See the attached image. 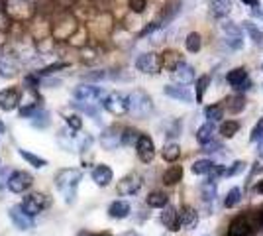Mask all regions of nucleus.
<instances>
[{
  "label": "nucleus",
  "instance_id": "7c9ffc66",
  "mask_svg": "<svg viewBox=\"0 0 263 236\" xmlns=\"http://www.w3.org/2000/svg\"><path fill=\"white\" fill-rule=\"evenodd\" d=\"M220 28H222V32L226 34V40H236V38H243V35H241V28L238 26V24L228 22V20H222Z\"/></svg>",
  "mask_w": 263,
  "mask_h": 236
},
{
  "label": "nucleus",
  "instance_id": "49530a36",
  "mask_svg": "<svg viewBox=\"0 0 263 236\" xmlns=\"http://www.w3.org/2000/svg\"><path fill=\"white\" fill-rule=\"evenodd\" d=\"M243 161H234L230 168H226L224 169V177H232V175H236V173H240L241 169H243Z\"/></svg>",
  "mask_w": 263,
  "mask_h": 236
},
{
  "label": "nucleus",
  "instance_id": "9b49d317",
  "mask_svg": "<svg viewBox=\"0 0 263 236\" xmlns=\"http://www.w3.org/2000/svg\"><path fill=\"white\" fill-rule=\"evenodd\" d=\"M253 223L248 214H238L234 216L228 225V236H252Z\"/></svg>",
  "mask_w": 263,
  "mask_h": 236
},
{
  "label": "nucleus",
  "instance_id": "864d4df0",
  "mask_svg": "<svg viewBox=\"0 0 263 236\" xmlns=\"http://www.w3.org/2000/svg\"><path fill=\"white\" fill-rule=\"evenodd\" d=\"M257 226H263V207L261 211H259V214H257Z\"/></svg>",
  "mask_w": 263,
  "mask_h": 236
},
{
  "label": "nucleus",
  "instance_id": "09e8293b",
  "mask_svg": "<svg viewBox=\"0 0 263 236\" xmlns=\"http://www.w3.org/2000/svg\"><path fill=\"white\" fill-rule=\"evenodd\" d=\"M220 150H222V144H218V142H210L204 146V152H220Z\"/></svg>",
  "mask_w": 263,
  "mask_h": 236
},
{
  "label": "nucleus",
  "instance_id": "e433bc0d",
  "mask_svg": "<svg viewBox=\"0 0 263 236\" xmlns=\"http://www.w3.org/2000/svg\"><path fill=\"white\" fill-rule=\"evenodd\" d=\"M240 201H241V189L240 187H232L230 191L226 193L224 207H226V209H234L236 205H240Z\"/></svg>",
  "mask_w": 263,
  "mask_h": 236
},
{
  "label": "nucleus",
  "instance_id": "473e14b6",
  "mask_svg": "<svg viewBox=\"0 0 263 236\" xmlns=\"http://www.w3.org/2000/svg\"><path fill=\"white\" fill-rule=\"evenodd\" d=\"M238 132H240V122L238 120H226V122L220 124V134H222V138H234Z\"/></svg>",
  "mask_w": 263,
  "mask_h": 236
},
{
  "label": "nucleus",
  "instance_id": "b1692460",
  "mask_svg": "<svg viewBox=\"0 0 263 236\" xmlns=\"http://www.w3.org/2000/svg\"><path fill=\"white\" fill-rule=\"evenodd\" d=\"M214 132H216V126H214V122L202 124V126L197 130V140L202 144V146H206V144H210V142L214 140Z\"/></svg>",
  "mask_w": 263,
  "mask_h": 236
},
{
  "label": "nucleus",
  "instance_id": "f257e3e1",
  "mask_svg": "<svg viewBox=\"0 0 263 236\" xmlns=\"http://www.w3.org/2000/svg\"><path fill=\"white\" fill-rule=\"evenodd\" d=\"M81 179H83V173L75 168H65V169H59V171H57V175H55V187L65 195L67 203L75 201L77 185Z\"/></svg>",
  "mask_w": 263,
  "mask_h": 236
},
{
  "label": "nucleus",
  "instance_id": "052dcab7",
  "mask_svg": "<svg viewBox=\"0 0 263 236\" xmlns=\"http://www.w3.org/2000/svg\"><path fill=\"white\" fill-rule=\"evenodd\" d=\"M261 69H263V65H261Z\"/></svg>",
  "mask_w": 263,
  "mask_h": 236
},
{
  "label": "nucleus",
  "instance_id": "bb28decb",
  "mask_svg": "<svg viewBox=\"0 0 263 236\" xmlns=\"http://www.w3.org/2000/svg\"><path fill=\"white\" fill-rule=\"evenodd\" d=\"M181 179H183V168H181V166H171V168L165 169V173H163L165 185L171 187V185H177Z\"/></svg>",
  "mask_w": 263,
  "mask_h": 236
},
{
  "label": "nucleus",
  "instance_id": "4468645a",
  "mask_svg": "<svg viewBox=\"0 0 263 236\" xmlns=\"http://www.w3.org/2000/svg\"><path fill=\"white\" fill-rule=\"evenodd\" d=\"M122 144V130L116 126H108L102 134H100V146L104 150H116Z\"/></svg>",
  "mask_w": 263,
  "mask_h": 236
},
{
  "label": "nucleus",
  "instance_id": "c756f323",
  "mask_svg": "<svg viewBox=\"0 0 263 236\" xmlns=\"http://www.w3.org/2000/svg\"><path fill=\"white\" fill-rule=\"evenodd\" d=\"M185 47L189 53H198L200 47H202V38H200V34L198 32H191L185 40Z\"/></svg>",
  "mask_w": 263,
  "mask_h": 236
},
{
  "label": "nucleus",
  "instance_id": "a211bd4d",
  "mask_svg": "<svg viewBox=\"0 0 263 236\" xmlns=\"http://www.w3.org/2000/svg\"><path fill=\"white\" fill-rule=\"evenodd\" d=\"M10 221L18 230H28V228H32L33 226L32 216L24 213L22 205H16V207H12L10 209Z\"/></svg>",
  "mask_w": 263,
  "mask_h": 236
},
{
  "label": "nucleus",
  "instance_id": "c9c22d12",
  "mask_svg": "<svg viewBox=\"0 0 263 236\" xmlns=\"http://www.w3.org/2000/svg\"><path fill=\"white\" fill-rule=\"evenodd\" d=\"M243 108H246V97H243L241 93H238V95H234L232 99H228V111H230L232 114L241 113Z\"/></svg>",
  "mask_w": 263,
  "mask_h": 236
},
{
  "label": "nucleus",
  "instance_id": "cd10ccee",
  "mask_svg": "<svg viewBox=\"0 0 263 236\" xmlns=\"http://www.w3.org/2000/svg\"><path fill=\"white\" fill-rule=\"evenodd\" d=\"M161 157H163L165 161H169V164H175L177 159L181 157V146L175 144V142L165 144L163 150H161Z\"/></svg>",
  "mask_w": 263,
  "mask_h": 236
},
{
  "label": "nucleus",
  "instance_id": "c03bdc74",
  "mask_svg": "<svg viewBox=\"0 0 263 236\" xmlns=\"http://www.w3.org/2000/svg\"><path fill=\"white\" fill-rule=\"evenodd\" d=\"M252 142H259V140H263V116L255 122V126L252 128Z\"/></svg>",
  "mask_w": 263,
  "mask_h": 236
},
{
  "label": "nucleus",
  "instance_id": "ea45409f",
  "mask_svg": "<svg viewBox=\"0 0 263 236\" xmlns=\"http://www.w3.org/2000/svg\"><path fill=\"white\" fill-rule=\"evenodd\" d=\"M204 116H206V122H218L222 118V106L220 104H210L204 108Z\"/></svg>",
  "mask_w": 263,
  "mask_h": 236
},
{
  "label": "nucleus",
  "instance_id": "6e6d98bb",
  "mask_svg": "<svg viewBox=\"0 0 263 236\" xmlns=\"http://www.w3.org/2000/svg\"><path fill=\"white\" fill-rule=\"evenodd\" d=\"M255 191H257V193H261V195H263V179L259 181L257 185H255Z\"/></svg>",
  "mask_w": 263,
  "mask_h": 236
},
{
  "label": "nucleus",
  "instance_id": "5fc2aeb1",
  "mask_svg": "<svg viewBox=\"0 0 263 236\" xmlns=\"http://www.w3.org/2000/svg\"><path fill=\"white\" fill-rule=\"evenodd\" d=\"M257 156L263 157V140H259V146H257Z\"/></svg>",
  "mask_w": 263,
  "mask_h": 236
},
{
  "label": "nucleus",
  "instance_id": "f3484780",
  "mask_svg": "<svg viewBox=\"0 0 263 236\" xmlns=\"http://www.w3.org/2000/svg\"><path fill=\"white\" fill-rule=\"evenodd\" d=\"M161 223L163 226H167L171 232H177L181 228V213L177 211L173 205H167L165 209H161Z\"/></svg>",
  "mask_w": 263,
  "mask_h": 236
},
{
  "label": "nucleus",
  "instance_id": "de8ad7c7",
  "mask_svg": "<svg viewBox=\"0 0 263 236\" xmlns=\"http://www.w3.org/2000/svg\"><path fill=\"white\" fill-rule=\"evenodd\" d=\"M12 171L8 168H0V189L8 187V179H10Z\"/></svg>",
  "mask_w": 263,
  "mask_h": 236
},
{
  "label": "nucleus",
  "instance_id": "603ef678",
  "mask_svg": "<svg viewBox=\"0 0 263 236\" xmlns=\"http://www.w3.org/2000/svg\"><path fill=\"white\" fill-rule=\"evenodd\" d=\"M253 16H257V18H263V6H257V8H253Z\"/></svg>",
  "mask_w": 263,
  "mask_h": 236
},
{
  "label": "nucleus",
  "instance_id": "bf43d9fd",
  "mask_svg": "<svg viewBox=\"0 0 263 236\" xmlns=\"http://www.w3.org/2000/svg\"><path fill=\"white\" fill-rule=\"evenodd\" d=\"M88 236H110V234H106V232H102V234H88Z\"/></svg>",
  "mask_w": 263,
  "mask_h": 236
},
{
  "label": "nucleus",
  "instance_id": "2eb2a0df",
  "mask_svg": "<svg viewBox=\"0 0 263 236\" xmlns=\"http://www.w3.org/2000/svg\"><path fill=\"white\" fill-rule=\"evenodd\" d=\"M90 177L92 181L99 185V187H108L112 179H114V173H112V169L106 166V164H97L92 171H90Z\"/></svg>",
  "mask_w": 263,
  "mask_h": 236
},
{
  "label": "nucleus",
  "instance_id": "c85d7f7f",
  "mask_svg": "<svg viewBox=\"0 0 263 236\" xmlns=\"http://www.w3.org/2000/svg\"><path fill=\"white\" fill-rule=\"evenodd\" d=\"M232 6H234L232 0H212V14L216 18H224L232 12Z\"/></svg>",
  "mask_w": 263,
  "mask_h": 236
},
{
  "label": "nucleus",
  "instance_id": "8fccbe9b",
  "mask_svg": "<svg viewBox=\"0 0 263 236\" xmlns=\"http://www.w3.org/2000/svg\"><path fill=\"white\" fill-rule=\"evenodd\" d=\"M252 89V79H248V81H243V83H241L240 87H238V93H243V90H250Z\"/></svg>",
  "mask_w": 263,
  "mask_h": 236
},
{
  "label": "nucleus",
  "instance_id": "423d86ee",
  "mask_svg": "<svg viewBox=\"0 0 263 236\" xmlns=\"http://www.w3.org/2000/svg\"><path fill=\"white\" fill-rule=\"evenodd\" d=\"M51 205V197H47L45 193H30L26 199L22 201V209L26 214L35 216V214L44 213L45 209Z\"/></svg>",
  "mask_w": 263,
  "mask_h": 236
},
{
  "label": "nucleus",
  "instance_id": "58836bf2",
  "mask_svg": "<svg viewBox=\"0 0 263 236\" xmlns=\"http://www.w3.org/2000/svg\"><path fill=\"white\" fill-rule=\"evenodd\" d=\"M202 199L209 203L212 199H216V179H206L202 183Z\"/></svg>",
  "mask_w": 263,
  "mask_h": 236
},
{
  "label": "nucleus",
  "instance_id": "f8f14e48",
  "mask_svg": "<svg viewBox=\"0 0 263 236\" xmlns=\"http://www.w3.org/2000/svg\"><path fill=\"white\" fill-rule=\"evenodd\" d=\"M22 102V93L16 87H8V89L0 90V111L4 113H10L16 106H20Z\"/></svg>",
  "mask_w": 263,
  "mask_h": 236
},
{
  "label": "nucleus",
  "instance_id": "aec40b11",
  "mask_svg": "<svg viewBox=\"0 0 263 236\" xmlns=\"http://www.w3.org/2000/svg\"><path fill=\"white\" fill-rule=\"evenodd\" d=\"M197 225H198L197 209L191 207V205H185V207L181 209V226H183L185 230H193Z\"/></svg>",
  "mask_w": 263,
  "mask_h": 236
},
{
  "label": "nucleus",
  "instance_id": "4be33fe9",
  "mask_svg": "<svg viewBox=\"0 0 263 236\" xmlns=\"http://www.w3.org/2000/svg\"><path fill=\"white\" fill-rule=\"evenodd\" d=\"M132 213V207L130 203L126 201H112L108 207V216L110 219H116V221H122L126 216H130Z\"/></svg>",
  "mask_w": 263,
  "mask_h": 236
},
{
  "label": "nucleus",
  "instance_id": "0eeeda50",
  "mask_svg": "<svg viewBox=\"0 0 263 236\" xmlns=\"http://www.w3.org/2000/svg\"><path fill=\"white\" fill-rule=\"evenodd\" d=\"M104 111H108L114 116H124L126 113H130V102H128V95L124 93H110L106 95V99L102 101Z\"/></svg>",
  "mask_w": 263,
  "mask_h": 236
},
{
  "label": "nucleus",
  "instance_id": "dca6fc26",
  "mask_svg": "<svg viewBox=\"0 0 263 236\" xmlns=\"http://www.w3.org/2000/svg\"><path fill=\"white\" fill-rule=\"evenodd\" d=\"M20 71V59L16 56H2L0 57V77L12 79Z\"/></svg>",
  "mask_w": 263,
  "mask_h": 236
},
{
  "label": "nucleus",
  "instance_id": "a19ab883",
  "mask_svg": "<svg viewBox=\"0 0 263 236\" xmlns=\"http://www.w3.org/2000/svg\"><path fill=\"white\" fill-rule=\"evenodd\" d=\"M65 67H69V63H65V61H59V63H53V65H47V67H44L42 71H35V75L44 77V75H51V73H57L59 69H65Z\"/></svg>",
  "mask_w": 263,
  "mask_h": 236
},
{
  "label": "nucleus",
  "instance_id": "20e7f679",
  "mask_svg": "<svg viewBox=\"0 0 263 236\" xmlns=\"http://www.w3.org/2000/svg\"><path fill=\"white\" fill-rule=\"evenodd\" d=\"M128 102H130V114L136 118H145L154 111V101L143 89L132 90L128 95Z\"/></svg>",
  "mask_w": 263,
  "mask_h": 236
},
{
  "label": "nucleus",
  "instance_id": "9d476101",
  "mask_svg": "<svg viewBox=\"0 0 263 236\" xmlns=\"http://www.w3.org/2000/svg\"><path fill=\"white\" fill-rule=\"evenodd\" d=\"M33 185V175L24 171V169H18V171H12L10 179H8V189L12 193H26L30 187Z\"/></svg>",
  "mask_w": 263,
  "mask_h": 236
},
{
  "label": "nucleus",
  "instance_id": "2f4dec72",
  "mask_svg": "<svg viewBox=\"0 0 263 236\" xmlns=\"http://www.w3.org/2000/svg\"><path fill=\"white\" fill-rule=\"evenodd\" d=\"M209 85H210V75H200V77L197 79V83H195V97H197V102H202Z\"/></svg>",
  "mask_w": 263,
  "mask_h": 236
},
{
  "label": "nucleus",
  "instance_id": "39448f33",
  "mask_svg": "<svg viewBox=\"0 0 263 236\" xmlns=\"http://www.w3.org/2000/svg\"><path fill=\"white\" fill-rule=\"evenodd\" d=\"M136 69L145 73V75H157L163 69V59L155 51H145L136 59Z\"/></svg>",
  "mask_w": 263,
  "mask_h": 236
},
{
  "label": "nucleus",
  "instance_id": "7ed1b4c3",
  "mask_svg": "<svg viewBox=\"0 0 263 236\" xmlns=\"http://www.w3.org/2000/svg\"><path fill=\"white\" fill-rule=\"evenodd\" d=\"M79 28L81 26L71 14H61L51 24V35H53V40H59V42H69L73 35L77 34Z\"/></svg>",
  "mask_w": 263,
  "mask_h": 236
},
{
  "label": "nucleus",
  "instance_id": "1a4fd4ad",
  "mask_svg": "<svg viewBox=\"0 0 263 236\" xmlns=\"http://www.w3.org/2000/svg\"><path fill=\"white\" fill-rule=\"evenodd\" d=\"M142 185H143V179L140 173H128V175H124V177L118 181L116 191H118V195H122V197H132V195H136V193L142 189Z\"/></svg>",
  "mask_w": 263,
  "mask_h": 236
},
{
  "label": "nucleus",
  "instance_id": "a878e982",
  "mask_svg": "<svg viewBox=\"0 0 263 236\" xmlns=\"http://www.w3.org/2000/svg\"><path fill=\"white\" fill-rule=\"evenodd\" d=\"M147 207H152V209H165L167 205H169V197L165 195L163 191H152L147 195Z\"/></svg>",
  "mask_w": 263,
  "mask_h": 236
},
{
  "label": "nucleus",
  "instance_id": "4c0bfd02",
  "mask_svg": "<svg viewBox=\"0 0 263 236\" xmlns=\"http://www.w3.org/2000/svg\"><path fill=\"white\" fill-rule=\"evenodd\" d=\"M140 136L142 134H140L136 128H124V130H122V144H124V146H132V144L136 146L138 140H140Z\"/></svg>",
  "mask_w": 263,
  "mask_h": 236
},
{
  "label": "nucleus",
  "instance_id": "a18cd8bd",
  "mask_svg": "<svg viewBox=\"0 0 263 236\" xmlns=\"http://www.w3.org/2000/svg\"><path fill=\"white\" fill-rule=\"evenodd\" d=\"M128 6H130L132 12L142 14V12L147 8V0H128Z\"/></svg>",
  "mask_w": 263,
  "mask_h": 236
},
{
  "label": "nucleus",
  "instance_id": "393cba45",
  "mask_svg": "<svg viewBox=\"0 0 263 236\" xmlns=\"http://www.w3.org/2000/svg\"><path fill=\"white\" fill-rule=\"evenodd\" d=\"M250 79V75H248V69L246 67H236L232 69V71H228V75H226V81L230 83L234 89H238L243 81H248Z\"/></svg>",
  "mask_w": 263,
  "mask_h": 236
},
{
  "label": "nucleus",
  "instance_id": "6e6552de",
  "mask_svg": "<svg viewBox=\"0 0 263 236\" xmlns=\"http://www.w3.org/2000/svg\"><path fill=\"white\" fill-rule=\"evenodd\" d=\"M75 99L85 104H97L99 101L106 99V93L102 87H97V85H79L75 89Z\"/></svg>",
  "mask_w": 263,
  "mask_h": 236
},
{
  "label": "nucleus",
  "instance_id": "3c124183",
  "mask_svg": "<svg viewBox=\"0 0 263 236\" xmlns=\"http://www.w3.org/2000/svg\"><path fill=\"white\" fill-rule=\"evenodd\" d=\"M241 2H243V4H246V6H250V8H257V6H259V0H241Z\"/></svg>",
  "mask_w": 263,
  "mask_h": 236
},
{
  "label": "nucleus",
  "instance_id": "4d7b16f0",
  "mask_svg": "<svg viewBox=\"0 0 263 236\" xmlns=\"http://www.w3.org/2000/svg\"><path fill=\"white\" fill-rule=\"evenodd\" d=\"M118 236H140L138 232H132V230H128V232H122V234H118Z\"/></svg>",
  "mask_w": 263,
  "mask_h": 236
},
{
  "label": "nucleus",
  "instance_id": "5701e85b",
  "mask_svg": "<svg viewBox=\"0 0 263 236\" xmlns=\"http://www.w3.org/2000/svg\"><path fill=\"white\" fill-rule=\"evenodd\" d=\"M161 59H163V67L167 69V71H175L181 63H185L183 61V56L179 53V51H175V49H165L163 53H161Z\"/></svg>",
  "mask_w": 263,
  "mask_h": 236
},
{
  "label": "nucleus",
  "instance_id": "79ce46f5",
  "mask_svg": "<svg viewBox=\"0 0 263 236\" xmlns=\"http://www.w3.org/2000/svg\"><path fill=\"white\" fill-rule=\"evenodd\" d=\"M32 124H33V126H37V128H45V126L49 124V114L42 108V111H40V113L32 118Z\"/></svg>",
  "mask_w": 263,
  "mask_h": 236
},
{
  "label": "nucleus",
  "instance_id": "f704fd0d",
  "mask_svg": "<svg viewBox=\"0 0 263 236\" xmlns=\"http://www.w3.org/2000/svg\"><path fill=\"white\" fill-rule=\"evenodd\" d=\"M243 30L250 34V38L253 40V44H255V45H263V32L259 30V28H257V26H255V24L250 22V20H248V22H243Z\"/></svg>",
  "mask_w": 263,
  "mask_h": 236
},
{
  "label": "nucleus",
  "instance_id": "ddd939ff",
  "mask_svg": "<svg viewBox=\"0 0 263 236\" xmlns=\"http://www.w3.org/2000/svg\"><path fill=\"white\" fill-rule=\"evenodd\" d=\"M136 154H138V157H140L142 164H152V161H154L155 144L147 134L140 136V140H138V144H136Z\"/></svg>",
  "mask_w": 263,
  "mask_h": 236
},
{
  "label": "nucleus",
  "instance_id": "412c9836",
  "mask_svg": "<svg viewBox=\"0 0 263 236\" xmlns=\"http://www.w3.org/2000/svg\"><path fill=\"white\" fill-rule=\"evenodd\" d=\"M163 93L167 97H171V99H175V101H181V102H191L193 101V95H191V90L186 89V87H179V85H167L163 89Z\"/></svg>",
  "mask_w": 263,
  "mask_h": 236
},
{
  "label": "nucleus",
  "instance_id": "f03ea898",
  "mask_svg": "<svg viewBox=\"0 0 263 236\" xmlns=\"http://www.w3.org/2000/svg\"><path fill=\"white\" fill-rule=\"evenodd\" d=\"M2 12L6 18H10L12 22L26 24L33 20L35 16V6L32 0H4Z\"/></svg>",
  "mask_w": 263,
  "mask_h": 236
},
{
  "label": "nucleus",
  "instance_id": "72a5a7b5",
  "mask_svg": "<svg viewBox=\"0 0 263 236\" xmlns=\"http://www.w3.org/2000/svg\"><path fill=\"white\" fill-rule=\"evenodd\" d=\"M18 154H20V157H24L30 166H33V168H37V169H42L47 166V161H45L44 157H40V156H35V154H32V152H28V150H18Z\"/></svg>",
  "mask_w": 263,
  "mask_h": 236
},
{
  "label": "nucleus",
  "instance_id": "13d9d810",
  "mask_svg": "<svg viewBox=\"0 0 263 236\" xmlns=\"http://www.w3.org/2000/svg\"><path fill=\"white\" fill-rule=\"evenodd\" d=\"M2 134H4V122L0 120V138H2Z\"/></svg>",
  "mask_w": 263,
  "mask_h": 236
},
{
  "label": "nucleus",
  "instance_id": "6ab92c4d",
  "mask_svg": "<svg viewBox=\"0 0 263 236\" xmlns=\"http://www.w3.org/2000/svg\"><path fill=\"white\" fill-rule=\"evenodd\" d=\"M171 77H173V81H177L179 85H191L193 81H195V67L193 65H189V63H181L179 67L171 73Z\"/></svg>",
  "mask_w": 263,
  "mask_h": 236
},
{
  "label": "nucleus",
  "instance_id": "37998d69",
  "mask_svg": "<svg viewBox=\"0 0 263 236\" xmlns=\"http://www.w3.org/2000/svg\"><path fill=\"white\" fill-rule=\"evenodd\" d=\"M65 122H67V126H69L71 130H75V132L83 128V120H81V116H79V114H67Z\"/></svg>",
  "mask_w": 263,
  "mask_h": 236
}]
</instances>
